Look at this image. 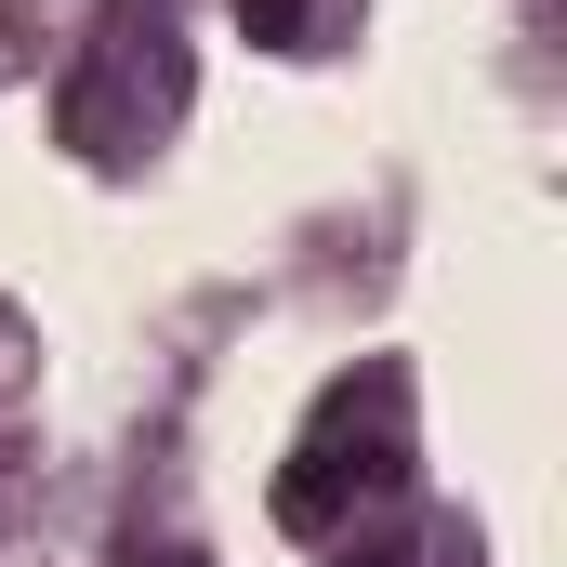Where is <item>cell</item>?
I'll list each match as a JSON object with an SVG mask.
<instances>
[{"mask_svg":"<svg viewBox=\"0 0 567 567\" xmlns=\"http://www.w3.org/2000/svg\"><path fill=\"white\" fill-rule=\"evenodd\" d=\"M238 27H303V0H238Z\"/></svg>","mask_w":567,"mask_h":567,"instance_id":"6da1fadb","label":"cell"}]
</instances>
